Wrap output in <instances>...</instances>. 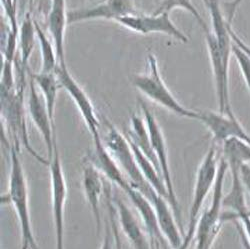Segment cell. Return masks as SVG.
I'll return each instance as SVG.
<instances>
[{
  "mask_svg": "<svg viewBox=\"0 0 250 249\" xmlns=\"http://www.w3.org/2000/svg\"><path fill=\"white\" fill-rule=\"evenodd\" d=\"M10 172L6 199L13 205L16 213L20 234L21 249H41L34 236L29 208L28 184L21 158L19 156L20 145L10 143Z\"/></svg>",
  "mask_w": 250,
  "mask_h": 249,
  "instance_id": "6da1fadb",
  "label": "cell"
},
{
  "mask_svg": "<svg viewBox=\"0 0 250 249\" xmlns=\"http://www.w3.org/2000/svg\"><path fill=\"white\" fill-rule=\"evenodd\" d=\"M131 84L141 94L169 112L183 118L198 120L199 111L189 109L182 105L168 86L166 85L161 76L157 59L153 54H148L146 58L145 72L132 75Z\"/></svg>",
  "mask_w": 250,
  "mask_h": 249,
  "instance_id": "7a4b0ae2",
  "label": "cell"
},
{
  "mask_svg": "<svg viewBox=\"0 0 250 249\" xmlns=\"http://www.w3.org/2000/svg\"><path fill=\"white\" fill-rule=\"evenodd\" d=\"M26 88L25 77H20L17 80V86L14 88L1 87V116L4 119L6 128L11 137V143L23 145L24 148L37 161L44 165H49L50 161H46L42 156L31 146L28 137V131L25 120L24 92Z\"/></svg>",
  "mask_w": 250,
  "mask_h": 249,
  "instance_id": "3957f363",
  "label": "cell"
},
{
  "mask_svg": "<svg viewBox=\"0 0 250 249\" xmlns=\"http://www.w3.org/2000/svg\"><path fill=\"white\" fill-rule=\"evenodd\" d=\"M102 120L105 130L102 140L105 146L133 187L151 200L157 192L144 178L128 138L123 135L108 118L103 117Z\"/></svg>",
  "mask_w": 250,
  "mask_h": 249,
  "instance_id": "277c9868",
  "label": "cell"
},
{
  "mask_svg": "<svg viewBox=\"0 0 250 249\" xmlns=\"http://www.w3.org/2000/svg\"><path fill=\"white\" fill-rule=\"evenodd\" d=\"M217 144L211 143L209 149L203 157L195 178L193 194L189 209V220L187 229L183 235V240L177 249H189L194 240L197 223L200 217V211L208 194L214 187L219 161L217 159Z\"/></svg>",
  "mask_w": 250,
  "mask_h": 249,
  "instance_id": "5b68a950",
  "label": "cell"
},
{
  "mask_svg": "<svg viewBox=\"0 0 250 249\" xmlns=\"http://www.w3.org/2000/svg\"><path fill=\"white\" fill-rule=\"evenodd\" d=\"M228 170V163L221 157L218 172L212 189V198L208 208L200 215L194 236L195 249H211L220 230L223 219V186Z\"/></svg>",
  "mask_w": 250,
  "mask_h": 249,
  "instance_id": "8992f818",
  "label": "cell"
},
{
  "mask_svg": "<svg viewBox=\"0 0 250 249\" xmlns=\"http://www.w3.org/2000/svg\"><path fill=\"white\" fill-rule=\"evenodd\" d=\"M139 103H140L142 116L144 118L145 123H146V126H147V129L149 132L152 148H153V151H154L155 156L158 161L160 173L165 182L166 188H167V191H168L169 203L172 207V210L174 212L176 220L180 226V229L184 235V233H185L184 225L182 224L180 206H179V203H178V200L176 197L174 185H173V181H172V175H171L169 158H168V150H167V145H166L164 134L162 132V129L159 125L158 121H157V118L155 117L153 112L150 110L148 105L142 100H140Z\"/></svg>",
  "mask_w": 250,
  "mask_h": 249,
  "instance_id": "52a82bcc",
  "label": "cell"
},
{
  "mask_svg": "<svg viewBox=\"0 0 250 249\" xmlns=\"http://www.w3.org/2000/svg\"><path fill=\"white\" fill-rule=\"evenodd\" d=\"M49 175L51 185L52 213L55 232V249H65V204L67 198V184L62 168L57 144L54 147L53 157L49 163Z\"/></svg>",
  "mask_w": 250,
  "mask_h": 249,
  "instance_id": "ba28073f",
  "label": "cell"
},
{
  "mask_svg": "<svg viewBox=\"0 0 250 249\" xmlns=\"http://www.w3.org/2000/svg\"><path fill=\"white\" fill-rule=\"evenodd\" d=\"M204 34L208 57L210 60L213 74L218 111L227 115L234 114L230 105V98H229V62L230 59L224 56L216 38L210 30Z\"/></svg>",
  "mask_w": 250,
  "mask_h": 249,
  "instance_id": "9c48e42d",
  "label": "cell"
},
{
  "mask_svg": "<svg viewBox=\"0 0 250 249\" xmlns=\"http://www.w3.org/2000/svg\"><path fill=\"white\" fill-rule=\"evenodd\" d=\"M61 88H63L75 103V105L92 137V140L101 138L100 119L98 118L94 105L87 93L69 72L66 63L58 64L55 69Z\"/></svg>",
  "mask_w": 250,
  "mask_h": 249,
  "instance_id": "30bf717a",
  "label": "cell"
},
{
  "mask_svg": "<svg viewBox=\"0 0 250 249\" xmlns=\"http://www.w3.org/2000/svg\"><path fill=\"white\" fill-rule=\"evenodd\" d=\"M169 14L170 13L163 12L145 15L139 12L137 14L121 17L116 23L141 35L160 33L172 37L179 42L188 43L189 38L174 24Z\"/></svg>",
  "mask_w": 250,
  "mask_h": 249,
  "instance_id": "8fae6325",
  "label": "cell"
},
{
  "mask_svg": "<svg viewBox=\"0 0 250 249\" xmlns=\"http://www.w3.org/2000/svg\"><path fill=\"white\" fill-rule=\"evenodd\" d=\"M225 160L228 163V170L231 174V186L229 192L223 196L222 206L223 209L230 210L231 212L229 214L223 212V219L224 221L239 220L250 243L249 206L245 202L244 185L240 176V166L243 163L235 158H227Z\"/></svg>",
  "mask_w": 250,
  "mask_h": 249,
  "instance_id": "7c38bea8",
  "label": "cell"
},
{
  "mask_svg": "<svg viewBox=\"0 0 250 249\" xmlns=\"http://www.w3.org/2000/svg\"><path fill=\"white\" fill-rule=\"evenodd\" d=\"M139 13L135 0H104L91 7H82L68 11V24L90 21V20H112L116 22L121 17Z\"/></svg>",
  "mask_w": 250,
  "mask_h": 249,
  "instance_id": "4fadbf2b",
  "label": "cell"
},
{
  "mask_svg": "<svg viewBox=\"0 0 250 249\" xmlns=\"http://www.w3.org/2000/svg\"><path fill=\"white\" fill-rule=\"evenodd\" d=\"M28 98L27 110L31 121L37 128L40 135L46 145L48 160L53 157L54 147L56 145V137L54 134V122L51 120L48 113L45 101L38 91L34 80L29 77L28 79Z\"/></svg>",
  "mask_w": 250,
  "mask_h": 249,
  "instance_id": "5bb4252c",
  "label": "cell"
},
{
  "mask_svg": "<svg viewBox=\"0 0 250 249\" xmlns=\"http://www.w3.org/2000/svg\"><path fill=\"white\" fill-rule=\"evenodd\" d=\"M198 120L212 135V142L223 144L226 140L236 138L250 146V135L238 121L235 114H223L213 111H199Z\"/></svg>",
  "mask_w": 250,
  "mask_h": 249,
  "instance_id": "9a60e30c",
  "label": "cell"
},
{
  "mask_svg": "<svg viewBox=\"0 0 250 249\" xmlns=\"http://www.w3.org/2000/svg\"><path fill=\"white\" fill-rule=\"evenodd\" d=\"M85 160L90 162L104 178L115 184L123 192L126 191L131 185L105 146L102 137L93 140V149L87 154Z\"/></svg>",
  "mask_w": 250,
  "mask_h": 249,
  "instance_id": "2e32d148",
  "label": "cell"
},
{
  "mask_svg": "<svg viewBox=\"0 0 250 249\" xmlns=\"http://www.w3.org/2000/svg\"><path fill=\"white\" fill-rule=\"evenodd\" d=\"M112 200L121 230L130 243L131 247L133 249H153V245L147 231L142 229L141 225L127 204L118 196H112Z\"/></svg>",
  "mask_w": 250,
  "mask_h": 249,
  "instance_id": "e0dca14e",
  "label": "cell"
},
{
  "mask_svg": "<svg viewBox=\"0 0 250 249\" xmlns=\"http://www.w3.org/2000/svg\"><path fill=\"white\" fill-rule=\"evenodd\" d=\"M102 174L94 167V166L84 160V166L82 168L81 186L84 193L86 202L91 210L96 224V231L100 232L101 218H100V199L102 194L105 192V182Z\"/></svg>",
  "mask_w": 250,
  "mask_h": 249,
  "instance_id": "ac0fdd59",
  "label": "cell"
},
{
  "mask_svg": "<svg viewBox=\"0 0 250 249\" xmlns=\"http://www.w3.org/2000/svg\"><path fill=\"white\" fill-rule=\"evenodd\" d=\"M150 202L155 210L158 225L163 237L171 249H177L183 240V233L169 201L159 193H156Z\"/></svg>",
  "mask_w": 250,
  "mask_h": 249,
  "instance_id": "d6986e66",
  "label": "cell"
},
{
  "mask_svg": "<svg viewBox=\"0 0 250 249\" xmlns=\"http://www.w3.org/2000/svg\"><path fill=\"white\" fill-rule=\"evenodd\" d=\"M67 15L66 0H53L50 11L46 17V24L52 38V42L56 48L59 64L65 63L64 39L66 26L68 24Z\"/></svg>",
  "mask_w": 250,
  "mask_h": 249,
  "instance_id": "ffe728a7",
  "label": "cell"
},
{
  "mask_svg": "<svg viewBox=\"0 0 250 249\" xmlns=\"http://www.w3.org/2000/svg\"><path fill=\"white\" fill-rule=\"evenodd\" d=\"M36 26L35 20L31 16L30 11L25 12L21 24L19 25L18 33V49L19 57L16 58L15 63L23 69H28V61L34 50L36 42Z\"/></svg>",
  "mask_w": 250,
  "mask_h": 249,
  "instance_id": "44dd1931",
  "label": "cell"
},
{
  "mask_svg": "<svg viewBox=\"0 0 250 249\" xmlns=\"http://www.w3.org/2000/svg\"><path fill=\"white\" fill-rule=\"evenodd\" d=\"M27 74L31 77L39 90V92L42 95L45 104L50 115L51 120L54 122L55 118V108H56V101L58 90L61 88L59 80L56 76L55 72H32L28 68Z\"/></svg>",
  "mask_w": 250,
  "mask_h": 249,
  "instance_id": "7402d4cb",
  "label": "cell"
},
{
  "mask_svg": "<svg viewBox=\"0 0 250 249\" xmlns=\"http://www.w3.org/2000/svg\"><path fill=\"white\" fill-rule=\"evenodd\" d=\"M128 140L132 142L134 145L146 155L159 169V165L155 153L152 148L151 139L149 136V132L146 126V123L144 121L143 116H139L137 114H133L130 117V126L128 133L126 135ZM160 171V169H159Z\"/></svg>",
  "mask_w": 250,
  "mask_h": 249,
  "instance_id": "603a6c76",
  "label": "cell"
},
{
  "mask_svg": "<svg viewBox=\"0 0 250 249\" xmlns=\"http://www.w3.org/2000/svg\"><path fill=\"white\" fill-rule=\"evenodd\" d=\"M130 145H131L136 161L138 163V166H139V168H140L144 178L147 180V182L152 186V188L157 193H159L160 195H162L163 197H165L169 201V195H168L167 188H166L165 182L162 178V175H161L159 169L156 167V165L146 155H145L136 146V145H134L132 142H130Z\"/></svg>",
  "mask_w": 250,
  "mask_h": 249,
  "instance_id": "cb8c5ba5",
  "label": "cell"
},
{
  "mask_svg": "<svg viewBox=\"0 0 250 249\" xmlns=\"http://www.w3.org/2000/svg\"><path fill=\"white\" fill-rule=\"evenodd\" d=\"M107 184V183H106ZM105 184V199L108 207V220L105 219L104 223V232L100 249H121L119 235L116 230V210L113 204L110 184Z\"/></svg>",
  "mask_w": 250,
  "mask_h": 249,
  "instance_id": "d4e9b609",
  "label": "cell"
},
{
  "mask_svg": "<svg viewBox=\"0 0 250 249\" xmlns=\"http://www.w3.org/2000/svg\"><path fill=\"white\" fill-rule=\"evenodd\" d=\"M36 26V36L40 47L41 53V69L43 72H55L57 65L59 64L57 52L55 45L52 44L51 40L47 37L46 33L43 31L40 24L35 21Z\"/></svg>",
  "mask_w": 250,
  "mask_h": 249,
  "instance_id": "484cf974",
  "label": "cell"
},
{
  "mask_svg": "<svg viewBox=\"0 0 250 249\" xmlns=\"http://www.w3.org/2000/svg\"><path fill=\"white\" fill-rule=\"evenodd\" d=\"M175 9H182L190 13L195 18L196 21L199 23L204 33L209 31V28H208V26L206 25V22L203 20L199 11L193 5L192 0H162L161 3L158 5V7L155 9L153 13H163V12L170 13Z\"/></svg>",
  "mask_w": 250,
  "mask_h": 249,
  "instance_id": "4316f807",
  "label": "cell"
},
{
  "mask_svg": "<svg viewBox=\"0 0 250 249\" xmlns=\"http://www.w3.org/2000/svg\"><path fill=\"white\" fill-rule=\"evenodd\" d=\"M232 55L235 57L241 75L250 94V54L240 45L232 42Z\"/></svg>",
  "mask_w": 250,
  "mask_h": 249,
  "instance_id": "83f0119b",
  "label": "cell"
},
{
  "mask_svg": "<svg viewBox=\"0 0 250 249\" xmlns=\"http://www.w3.org/2000/svg\"><path fill=\"white\" fill-rule=\"evenodd\" d=\"M52 1L53 0H32V3L37 11L38 14H40L41 16H44V18L46 19L51 5H52Z\"/></svg>",
  "mask_w": 250,
  "mask_h": 249,
  "instance_id": "f1b7e54d",
  "label": "cell"
},
{
  "mask_svg": "<svg viewBox=\"0 0 250 249\" xmlns=\"http://www.w3.org/2000/svg\"><path fill=\"white\" fill-rule=\"evenodd\" d=\"M240 176L244 187L250 193V165L249 163H243L240 166Z\"/></svg>",
  "mask_w": 250,
  "mask_h": 249,
  "instance_id": "f546056e",
  "label": "cell"
},
{
  "mask_svg": "<svg viewBox=\"0 0 250 249\" xmlns=\"http://www.w3.org/2000/svg\"><path fill=\"white\" fill-rule=\"evenodd\" d=\"M236 228H237V231H238L239 236H240V241H241V245H242L243 249H250V243L248 241L245 230H244L242 224L240 223V221L236 223Z\"/></svg>",
  "mask_w": 250,
  "mask_h": 249,
  "instance_id": "4dcf8cb0",
  "label": "cell"
},
{
  "mask_svg": "<svg viewBox=\"0 0 250 249\" xmlns=\"http://www.w3.org/2000/svg\"><path fill=\"white\" fill-rule=\"evenodd\" d=\"M29 1L32 2V0H18V3L20 2V7H21L22 9H24Z\"/></svg>",
  "mask_w": 250,
  "mask_h": 249,
  "instance_id": "1f68e13d",
  "label": "cell"
},
{
  "mask_svg": "<svg viewBox=\"0 0 250 249\" xmlns=\"http://www.w3.org/2000/svg\"><path fill=\"white\" fill-rule=\"evenodd\" d=\"M15 1V4H16V6H17V4H18V0H14Z\"/></svg>",
  "mask_w": 250,
  "mask_h": 249,
  "instance_id": "d6a6232c",
  "label": "cell"
},
{
  "mask_svg": "<svg viewBox=\"0 0 250 249\" xmlns=\"http://www.w3.org/2000/svg\"><path fill=\"white\" fill-rule=\"evenodd\" d=\"M249 214H250V205H249Z\"/></svg>",
  "mask_w": 250,
  "mask_h": 249,
  "instance_id": "836d02e7",
  "label": "cell"
}]
</instances>
